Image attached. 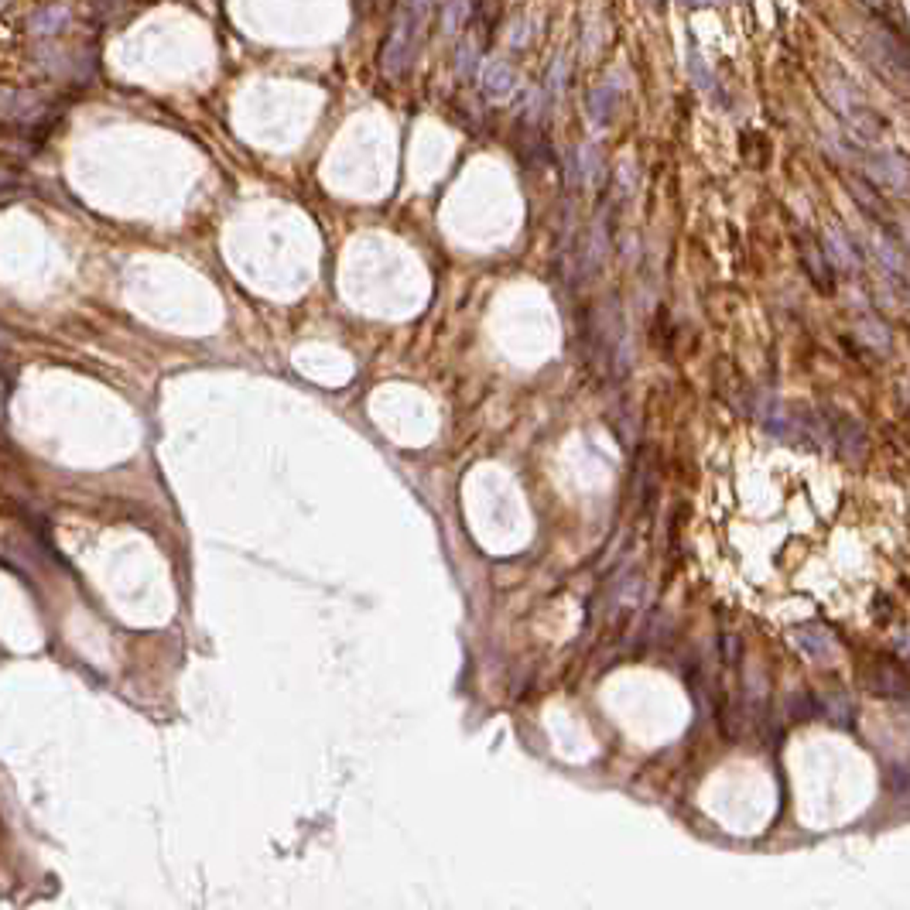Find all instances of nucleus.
Instances as JSON below:
<instances>
[{
  "label": "nucleus",
  "mask_w": 910,
  "mask_h": 910,
  "mask_svg": "<svg viewBox=\"0 0 910 910\" xmlns=\"http://www.w3.org/2000/svg\"><path fill=\"white\" fill-rule=\"evenodd\" d=\"M472 11H476L480 24L489 28V24L497 21V14H500V0H472Z\"/></svg>",
  "instance_id": "obj_8"
},
{
  "label": "nucleus",
  "mask_w": 910,
  "mask_h": 910,
  "mask_svg": "<svg viewBox=\"0 0 910 910\" xmlns=\"http://www.w3.org/2000/svg\"><path fill=\"white\" fill-rule=\"evenodd\" d=\"M414 31H418V14L414 11H401L394 28L387 35V45L380 52V65L390 79H401L404 69L411 65V52H414Z\"/></svg>",
  "instance_id": "obj_1"
},
{
  "label": "nucleus",
  "mask_w": 910,
  "mask_h": 910,
  "mask_svg": "<svg viewBox=\"0 0 910 910\" xmlns=\"http://www.w3.org/2000/svg\"><path fill=\"white\" fill-rule=\"evenodd\" d=\"M801 253H804V264H808V271H812V277L818 281V288H832V271H829V257L821 260V251H818V243H814V240L808 236V233L801 236Z\"/></svg>",
  "instance_id": "obj_5"
},
{
  "label": "nucleus",
  "mask_w": 910,
  "mask_h": 910,
  "mask_svg": "<svg viewBox=\"0 0 910 910\" xmlns=\"http://www.w3.org/2000/svg\"><path fill=\"white\" fill-rule=\"evenodd\" d=\"M89 4H93V7H99L106 18H114V14H120V11H123L131 0H89Z\"/></svg>",
  "instance_id": "obj_9"
},
{
  "label": "nucleus",
  "mask_w": 910,
  "mask_h": 910,
  "mask_svg": "<svg viewBox=\"0 0 910 910\" xmlns=\"http://www.w3.org/2000/svg\"><path fill=\"white\" fill-rule=\"evenodd\" d=\"M846 189H849V195H853L855 202H859V209L866 216H872L876 223H883V226H890L893 230V216L887 213V206L880 202V195H876V189H872L870 182H863V178H853V174H846Z\"/></svg>",
  "instance_id": "obj_3"
},
{
  "label": "nucleus",
  "mask_w": 910,
  "mask_h": 910,
  "mask_svg": "<svg viewBox=\"0 0 910 910\" xmlns=\"http://www.w3.org/2000/svg\"><path fill=\"white\" fill-rule=\"evenodd\" d=\"M48 110V97L24 86H0V120L11 123H31Z\"/></svg>",
  "instance_id": "obj_2"
},
{
  "label": "nucleus",
  "mask_w": 910,
  "mask_h": 910,
  "mask_svg": "<svg viewBox=\"0 0 910 910\" xmlns=\"http://www.w3.org/2000/svg\"><path fill=\"white\" fill-rule=\"evenodd\" d=\"M835 253V260L838 264H846V268H855L859 260H855V251L842 240V233L838 230H829V257Z\"/></svg>",
  "instance_id": "obj_7"
},
{
  "label": "nucleus",
  "mask_w": 910,
  "mask_h": 910,
  "mask_svg": "<svg viewBox=\"0 0 910 910\" xmlns=\"http://www.w3.org/2000/svg\"><path fill=\"white\" fill-rule=\"evenodd\" d=\"M893 651H897V654H900V658L910 664V634H904V637L893 640Z\"/></svg>",
  "instance_id": "obj_10"
},
{
  "label": "nucleus",
  "mask_w": 910,
  "mask_h": 910,
  "mask_svg": "<svg viewBox=\"0 0 910 910\" xmlns=\"http://www.w3.org/2000/svg\"><path fill=\"white\" fill-rule=\"evenodd\" d=\"M791 643H795L804 658H812V660H821L832 654V637H829L821 626H814V623L795 630V634H791Z\"/></svg>",
  "instance_id": "obj_4"
},
{
  "label": "nucleus",
  "mask_w": 910,
  "mask_h": 910,
  "mask_svg": "<svg viewBox=\"0 0 910 910\" xmlns=\"http://www.w3.org/2000/svg\"><path fill=\"white\" fill-rule=\"evenodd\" d=\"M510 86H514V72L506 65H489L486 69V93L489 97H506Z\"/></svg>",
  "instance_id": "obj_6"
}]
</instances>
